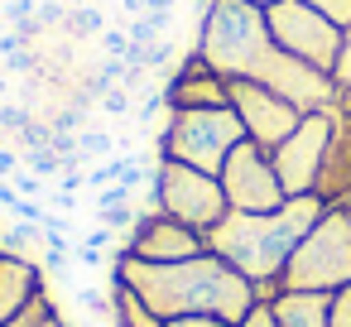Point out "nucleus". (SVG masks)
<instances>
[{"label":"nucleus","mask_w":351,"mask_h":327,"mask_svg":"<svg viewBox=\"0 0 351 327\" xmlns=\"http://www.w3.org/2000/svg\"><path fill=\"white\" fill-rule=\"evenodd\" d=\"M77 303H82V308H92L97 317H111V298H106L101 289H82V293H77Z\"/></svg>","instance_id":"32"},{"label":"nucleus","mask_w":351,"mask_h":327,"mask_svg":"<svg viewBox=\"0 0 351 327\" xmlns=\"http://www.w3.org/2000/svg\"><path fill=\"white\" fill-rule=\"evenodd\" d=\"M39 293H49L44 289V265L0 250V327H5L10 317H20Z\"/></svg>","instance_id":"13"},{"label":"nucleus","mask_w":351,"mask_h":327,"mask_svg":"<svg viewBox=\"0 0 351 327\" xmlns=\"http://www.w3.org/2000/svg\"><path fill=\"white\" fill-rule=\"evenodd\" d=\"M97 44L106 49V58H125V63H130V53H135L130 34H125V29H111V25H106V29L97 34Z\"/></svg>","instance_id":"22"},{"label":"nucleus","mask_w":351,"mask_h":327,"mask_svg":"<svg viewBox=\"0 0 351 327\" xmlns=\"http://www.w3.org/2000/svg\"><path fill=\"white\" fill-rule=\"evenodd\" d=\"M5 327H73V322L58 313V303H53L49 293H39V298H34V303H29L20 317H10Z\"/></svg>","instance_id":"17"},{"label":"nucleus","mask_w":351,"mask_h":327,"mask_svg":"<svg viewBox=\"0 0 351 327\" xmlns=\"http://www.w3.org/2000/svg\"><path fill=\"white\" fill-rule=\"evenodd\" d=\"M68 29H77V34H101V29H106V20H101L97 10L77 5V10H68Z\"/></svg>","instance_id":"26"},{"label":"nucleus","mask_w":351,"mask_h":327,"mask_svg":"<svg viewBox=\"0 0 351 327\" xmlns=\"http://www.w3.org/2000/svg\"><path fill=\"white\" fill-rule=\"evenodd\" d=\"M332 87H337V97H351V29H341V53H337V68H332Z\"/></svg>","instance_id":"20"},{"label":"nucleus","mask_w":351,"mask_h":327,"mask_svg":"<svg viewBox=\"0 0 351 327\" xmlns=\"http://www.w3.org/2000/svg\"><path fill=\"white\" fill-rule=\"evenodd\" d=\"M25 20H39V0H10L5 5V25H25Z\"/></svg>","instance_id":"27"},{"label":"nucleus","mask_w":351,"mask_h":327,"mask_svg":"<svg viewBox=\"0 0 351 327\" xmlns=\"http://www.w3.org/2000/svg\"><path fill=\"white\" fill-rule=\"evenodd\" d=\"M111 149H116V140L106 130H82L77 135V159H97V154H111Z\"/></svg>","instance_id":"23"},{"label":"nucleus","mask_w":351,"mask_h":327,"mask_svg":"<svg viewBox=\"0 0 351 327\" xmlns=\"http://www.w3.org/2000/svg\"><path fill=\"white\" fill-rule=\"evenodd\" d=\"M10 92V73H5V63H0V97Z\"/></svg>","instance_id":"36"},{"label":"nucleus","mask_w":351,"mask_h":327,"mask_svg":"<svg viewBox=\"0 0 351 327\" xmlns=\"http://www.w3.org/2000/svg\"><path fill=\"white\" fill-rule=\"evenodd\" d=\"M29 121H34L29 111H20V106H10V101H0V130H15V135H20V130H25Z\"/></svg>","instance_id":"29"},{"label":"nucleus","mask_w":351,"mask_h":327,"mask_svg":"<svg viewBox=\"0 0 351 327\" xmlns=\"http://www.w3.org/2000/svg\"><path fill=\"white\" fill-rule=\"evenodd\" d=\"M279 289H308V293H341L351 289V217L346 207H322L313 231L293 245Z\"/></svg>","instance_id":"4"},{"label":"nucleus","mask_w":351,"mask_h":327,"mask_svg":"<svg viewBox=\"0 0 351 327\" xmlns=\"http://www.w3.org/2000/svg\"><path fill=\"white\" fill-rule=\"evenodd\" d=\"M265 25H269L274 44L289 58H298V63H308V68L332 77L337 53H341V29L332 20H322L313 5H303V0H279V5L265 10Z\"/></svg>","instance_id":"7"},{"label":"nucleus","mask_w":351,"mask_h":327,"mask_svg":"<svg viewBox=\"0 0 351 327\" xmlns=\"http://www.w3.org/2000/svg\"><path fill=\"white\" fill-rule=\"evenodd\" d=\"M274 317H279V327H327L332 322V293L279 289L274 293Z\"/></svg>","instance_id":"15"},{"label":"nucleus","mask_w":351,"mask_h":327,"mask_svg":"<svg viewBox=\"0 0 351 327\" xmlns=\"http://www.w3.org/2000/svg\"><path fill=\"white\" fill-rule=\"evenodd\" d=\"M217 178H221V193H226L231 212H274V207L289 202V193H284V183L274 173L269 149L255 145V140H241Z\"/></svg>","instance_id":"8"},{"label":"nucleus","mask_w":351,"mask_h":327,"mask_svg":"<svg viewBox=\"0 0 351 327\" xmlns=\"http://www.w3.org/2000/svg\"><path fill=\"white\" fill-rule=\"evenodd\" d=\"M337 207H346V217H351V193H346V197H341V202H337Z\"/></svg>","instance_id":"38"},{"label":"nucleus","mask_w":351,"mask_h":327,"mask_svg":"<svg viewBox=\"0 0 351 327\" xmlns=\"http://www.w3.org/2000/svg\"><path fill=\"white\" fill-rule=\"evenodd\" d=\"M125 77H130V63H125V58H106V63L97 68V77H92V92L106 97L111 87H125Z\"/></svg>","instance_id":"19"},{"label":"nucleus","mask_w":351,"mask_h":327,"mask_svg":"<svg viewBox=\"0 0 351 327\" xmlns=\"http://www.w3.org/2000/svg\"><path fill=\"white\" fill-rule=\"evenodd\" d=\"M303 5H313L322 20H332L337 29H351V0H303Z\"/></svg>","instance_id":"21"},{"label":"nucleus","mask_w":351,"mask_h":327,"mask_svg":"<svg viewBox=\"0 0 351 327\" xmlns=\"http://www.w3.org/2000/svg\"><path fill=\"white\" fill-rule=\"evenodd\" d=\"M20 49H25V39H20L15 29H0V58H15Z\"/></svg>","instance_id":"34"},{"label":"nucleus","mask_w":351,"mask_h":327,"mask_svg":"<svg viewBox=\"0 0 351 327\" xmlns=\"http://www.w3.org/2000/svg\"><path fill=\"white\" fill-rule=\"evenodd\" d=\"M111 274L121 284H130L149 303L154 317L207 313V317H226L236 327L255 303V284L212 250H202L193 260H173V265H149V260H135V255H116Z\"/></svg>","instance_id":"2"},{"label":"nucleus","mask_w":351,"mask_h":327,"mask_svg":"<svg viewBox=\"0 0 351 327\" xmlns=\"http://www.w3.org/2000/svg\"><path fill=\"white\" fill-rule=\"evenodd\" d=\"M236 327H279V317H274V298H255L250 313H245Z\"/></svg>","instance_id":"25"},{"label":"nucleus","mask_w":351,"mask_h":327,"mask_svg":"<svg viewBox=\"0 0 351 327\" xmlns=\"http://www.w3.org/2000/svg\"><path fill=\"white\" fill-rule=\"evenodd\" d=\"M332 121H337V106L332 111H308L298 121V130L284 145L269 149L274 173H279L289 197H308L317 188V173H322V159H327V140H332Z\"/></svg>","instance_id":"9"},{"label":"nucleus","mask_w":351,"mask_h":327,"mask_svg":"<svg viewBox=\"0 0 351 327\" xmlns=\"http://www.w3.org/2000/svg\"><path fill=\"white\" fill-rule=\"evenodd\" d=\"M202 250H207V236L193 231L188 221H173L164 212H140L121 255H135V260H149V265H173V260H193Z\"/></svg>","instance_id":"11"},{"label":"nucleus","mask_w":351,"mask_h":327,"mask_svg":"<svg viewBox=\"0 0 351 327\" xmlns=\"http://www.w3.org/2000/svg\"><path fill=\"white\" fill-rule=\"evenodd\" d=\"M226 101H231V111L241 116L245 140H255V145H265V149L284 145V140L298 130V121L308 116V111H298L289 97H279L274 87L245 82V77H226Z\"/></svg>","instance_id":"10"},{"label":"nucleus","mask_w":351,"mask_h":327,"mask_svg":"<svg viewBox=\"0 0 351 327\" xmlns=\"http://www.w3.org/2000/svg\"><path fill=\"white\" fill-rule=\"evenodd\" d=\"M341 106H346V111H351V101H341Z\"/></svg>","instance_id":"40"},{"label":"nucleus","mask_w":351,"mask_h":327,"mask_svg":"<svg viewBox=\"0 0 351 327\" xmlns=\"http://www.w3.org/2000/svg\"><path fill=\"white\" fill-rule=\"evenodd\" d=\"M5 68H15V73H34V58H29V53H15V58H5Z\"/></svg>","instance_id":"35"},{"label":"nucleus","mask_w":351,"mask_h":327,"mask_svg":"<svg viewBox=\"0 0 351 327\" xmlns=\"http://www.w3.org/2000/svg\"><path fill=\"white\" fill-rule=\"evenodd\" d=\"M10 183H15V193H20V197H44V178H39V173H29V169H25V173H15Z\"/></svg>","instance_id":"31"},{"label":"nucleus","mask_w":351,"mask_h":327,"mask_svg":"<svg viewBox=\"0 0 351 327\" xmlns=\"http://www.w3.org/2000/svg\"><path fill=\"white\" fill-rule=\"evenodd\" d=\"M245 5H260V10H269V5H279V0H245Z\"/></svg>","instance_id":"37"},{"label":"nucleus","mask_w":351,"mask_h":327,"mask_svg":"<svg viewBox=\"0 0 351 327\" xmlns=\"http://www.w3.org/2000/svg\"><path fill=\"white\" fill-rule=\"evenodd\" d=\"M20 164H25V159H20L10 145H0V178H15V173H20Z\"/></svg>","instance_id":"33"},{"label":"nucleus","mask_w":351,"mask_h":327,"mask_svg":"<svg viewBox=\"0 0 351 327\" xmlns=\"http://www.w3.org/2000/svg\"><path fill=\"white\" fill-rule=\"evenodd\" d=\"M245 140V125L231 106H197V111H169L159 130V154L202 173H221L231 149Z\"/></svg>","instance_id":"5"},{"label":"nucleus","mask_w":351,"mask_h":327,"mask_svg":"<svg viewBox=\"0 0 351 327\" xmlns=\"http://www.w3.org/2000/svg\"><path fill=\"white\" fill-rule=\"evenodd\" d=\"M178 5H188V0H178Z\"/></svg>","instance_id":"41"},{"label":"nucleus","mask_w":351,"mask_h":327,"mask_svg":"<svg viewBox=\"0 0 351 327\" xmlns=\"http://www.w3.org/2000/svg\"><path fill=\"white\" fill-rule=\"evenodd\" d=\"M341 101H351V97H341Z\"/></svg>","instance_id":"42"},{"label":"nucleus","mask_w":351,"mask_h":327,"mask_svg":"<svg viewBox=\"0 0 351 327\" xmlns=\"http://www.w3.org/2000/svg\"><path fill=\"white\" fill-rule=\"evenodd\" d=\"M97 106H101V116H135V97H130L125 87H111Z\"/></svg>","instance_id":"24"},{"label":"nucleus","mask_w":351,"mask_h":327,"mask_svg":"<svg viewBox=\"0 0 351 327\" xmlns=\"http://www.w3.org/2000/svg\"><path fill=\"white\" fill-rule=\"evenodd\" d=\"M197 53L207 58L212 73L221 77H245V82H265L279 97H289L298 111H332L341 97L332 87L327 73L289 58L260 5H245V0H212L202 10V34H197Z\"/></svg>","instance_id":"1"},{"label":"nucleus","mask_w":351,"mask_h":327,"mask_svg":"<svg viewBox=\"0 0 351 327\" xmlns=\"http://www.w3.org/2000/svg\"><path fill=\"white\" fill-rule=\"evenodd\" d=\"M327 327H351V289L332 293V322Z\"/></svg>","instance_id":"30"},{"label":"nucleus","mask_w":351,"mask_h":327,"mask_svg":"<svg viewBox=\"0 0 351 327\" xmlns=\"http://www.w3.org/2000/svg\"><path fill=\"white\" fill-rule=\"evenodd\" d=\"M327 207L341 202L351 193V111L337 101V121H332V140H327V159H322V173H317V188H313Z\"/></svg>","instance_id":"14"},{"label":"nucleus","mask_w":351,"mask_h":327,"mask_svg":"<svg viewBox=\"0 0 351 327\" xmlns=\"http://www.w3.org/2000/svg\"><path fill=\"white\" fill-rule=\"evenodd\" d=\"M173 58V39H149V44H135V53H130V68H145V73H154V68H164Z\"/></svg>","instance_id":"18"},{"label":"nucleus","mask_w":351,"mask_h":327,"mask_svg":"<svg viewBox=\"0 0 351 327\" xmlns=\"http://www.w3.org/2000/svg\"><path fill=\"white\" fill-rule=\"evenodd\" d=\"M0 29H10V25H5V10H0Z\"/></svg>","instance_id":"39"},{"label":"nucleus","mask_w":351,"mask_h":327,"mask_svg":"<svg viewBox=\"0 0 351 327\" xmlns=\"http://www.w3.org/2000/svg\"><path fill=\"white\" fill-rule=\"evenodd\" d=\"M164 317H154L149 313V303L130 289V284H121L116 274H111V327H159Z\"/></svg>","instance_id":"16"},{"label":"nucleus","mask_w":351,"mask_h":327,"mask_svg":"<svg viewBox=\"0 0 351 327\" xmlns=\"http://www.w3.org/2000/svg\"><path fill=\"white\" fill-rule=\"evenodd\" d=\"M322 207L327 202L317 193H308V197H289L274 212H226L207 231V250L221 255L231 269H241L255 284V298H274L293 245L313 231Z\"/></svg>","instance_id":"3"},{"label":"nucleus","mask_w":351,"mask_h":327,"mask_svg":"<svg viewBox=\"0 0 351 327\" xmlns=\"http://www.w3.org/2000/svg\"><path fill=\"white\" fill-rule=\"evenodd\" d=\"M164 101L169 111H197V106H231L226 101V77L207 68V58L193 49L188 63H178L164 82Z\"/></svg>","instance_id":"12"},{"label":"nucleus","mask_w":351,"mask_h":327,"mask_svg":"<svg viewBox=\"0 0 351 327\" xmlns=\"http://www.w3.org/2000/svg\"><path fill=\"white\" fill-rule=\"evenodd\" d=\"M154 207H159L164 217H173V221H188V226L202 231V236L231 212V202H226L217 173L173 164V159H164V154H159V164H154Z\"/></svg>","instance_id":"6"},{"label":"nucleus","mask_w":351,"mask_h":327,"mask_svg":"<svg viewBox=\"0 0 351 327\" xmlns=\"http://www.w3.org/2000/svg\"><path fill=\"white\" fill-rule=\"evenodd\" d=\"M159 327H231L226 317H207V313H188V317H164Z\"/></svg>","instance_id":"28"}]
</instances>
